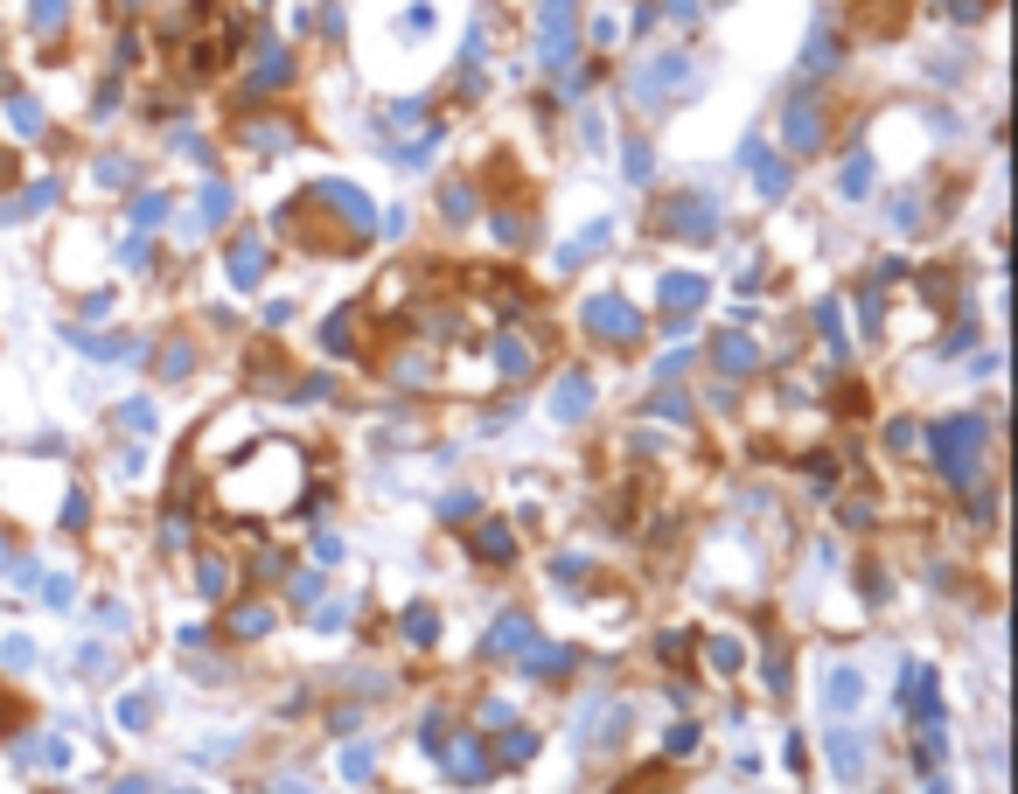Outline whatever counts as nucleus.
Instances as JSON below:
<instances>
[{"mask_svg":"<svg viewBox=\"0 0 1018 794\" xmlns=\"http://www.w3.org/2000/svg\"><path fill=\"white\" fill-rule=\"evenodd\" d=\"M928 446H935V460H941V475H949V481H976V446H984V425H976V419H941L928 432Z\"/></svg>","mask_w":1018,"mask_h":794,"instance_id":"obj_1","label":"nucleus"},{"mask_svg":"<svg viewBox=\"0 0 1018 794\" xmlns=\"http://www.w3.org/2000/svg\"><path fill=\"white\" fill-rule=\"evenodd\" d=\"M579 320H587V335H600V342H614V349L643 342V314H635L621 293H593L587 307H579Z\"/></svg>","mask_w":1018,"mask_h":794,"instance_id":"obj_2","label":"nucleus"},{"mask_svg":"<svg viewBox=\"0 0 1018 794\" xmlns=\"http://www.w3.org/2000/svg\"><path fill=\"white\" fill-rule=\"evenodd\" d=\"M676 84H691V56H649V70H635V78H628L635 98H670Z\"/></svg>","mask_w":1018,"mask_h":794,"instance_id":"obj_3","label":"nucleus"},{"mask_svg":"<svg viewBox=\"0 0 1018 794\" xmlns=\"http://www.w3.org/2000/svg\"><path fill=\"white\" fill-rule=\"evenodd\" d=\"M670 237H719V202L712 196L670 202Z\"/></svg>","mask_w":1018,"mask_h":794,"instance_id":"obj_4","label":"nucleus"},{"mask_svg":"<svg viewBox=\"0 0 1018 794\" xmlns=\"http://www.w3.org/2000/svg\"><path fill=\"white\" fill-rule=\"evenodd\" d=\"M900 704H914L921 717H928V732L941 725V697H935V676H928V669H907V676H900Z\"/></svg>","mask_w":1018,"mask_h":794,"instance_id":"obj_5","label":"nucleus"},{"mask_svg":"<svg viewBox=\"0 0 1018 794\" xmlns=\"http://www.w3.org/2000/svg\"><path fill=\"white\" fill-rule=\"evenodd\" d=\"M531 641H537V628H531V620H523V614H502L496 628H488V641H482V649H488V655H509V649H531Z\"/></svg>","mask_w":1018,"mask_h":794,"instance_id":"obj_6","label":"nucleus"},{"mask_svg":"<svg viewBox=\"0 0 1018 794\" xmlns=\"http://www.w3.org/2000/svg\"><path fill=\"white\" fill-rule=\"evenodd\" d=\"M565 28H572V0H544V56L565 70Z\"/></svg>","mask_w":1018,"mask_h":794,"instance_id":"obj_7","label":"nucleus"},{"mask_svg":"<svg viewBox=\"0 0 1018 794\" xmlns=\"http://www.w3.org/2000/svg\"><path fill=\"white\" fill-rule=\"evenodd\" d=\"M231 279H238V287H258V279H266V244H258V237L231 244Z\"/></svg>","mask_w":1018,"mask_h":794,"instance_id":"obj_8","label":"nucleus"},{"mask_svg":"<svg viewBox=\"0 0 1018 794\" xmlns=\"http://www.w3.org/2000/svg\"><path fill=\"white\" fill-rule=\"evenodd\" d=\"M287 78H293L287 49H279V43H266V56H258V70H252V78H244V91H252V98H258V91H273V84H287Z\"/></svg>","mask_w":1018,"mask_h":794,"instance_id":"obj_9","label":"nucleus"},{"mask_svg":"<svg viewBox=\"0 0 1018 794\" xmlns=\"http://www.w3.org/2000/svg\"><path fill=\"white\" fill-rule=\"evenodd\" d=\"M817 140H823V119H817V105H809V98H796V105H788V147H796V154H809Z\"/></svg>","mask_w":1018,"mask_h":794,"instance_id":"obj_10","label":"nucleus"},{"mask_svg":"<svg viewBox=\"0 0 1018 794\" xmlns=\"http://www.w3.org/2000/svg\"><path fill=\"white\" fill-rule=\"evenodd\" d=\"M587 405H593V384H587V376H579V370L558 376V397H552L558 419H587Z\"/></svg>","mask_w":1018,"mask_h":794,"instance_id":"obj_11","label":"nucleus"},{"mask_svg":"<svg viewBox=\"0 0 1018 794\" xmlns=\"http://www.w3.org/2000/svg\"><path fill=\"white\" fill-rule=\"evenodd\" d=\"M70 342H78L84 355H99V363H119V355L134 363V355H140V342H134V335H70Z\"/></svg>","mask_w":1018,"mask_h":794,"instance_id":"obj_12","label":"nucleus"},{"mask_svg":"<svg viewBox=\"0 0 1018 794\" xmlns=\"http://www.w3.org/2000/svg\"><path fill=\"white\" fill-rule=\"evenodd\" d=\"M447 767H454V781H467V787H482V781H488V752H482L475 739H461L454 752H447Z\"/></svg>","mask_w":1018,"mask_h":794,"instance_id":"obj_13","label":"nucleus"},{"mask_svg":"<svg viewBox=\"0 0 1018 794\" xmlns=\"http://www.w3.org/2000/svg\"><path fill=\"white\" fill-rule=\"evenodd\" d=\"M322 196H328V202H335V210H343L349 223H363V231H370V223H377V210H370L363 196H356V188H343V182H322Z\"/></svg>","mask_w":1018,"mask_h":794,"instance_id":"obj_14","label":"nucleus"},{"mask_svg":"<svg viewBox=\"0 0 1018 794\" xmlns=\"http://www.w3.org/2000/svg\"><path fill=\"white\" fill-rule=\"evenodd\" d=\"M697 300H705V279H697V272H670L663 279V307H684L691 314Z\"/></svg>","mask_w":1018,"mask_h":794,"instance_id":"obj_15","label":"nucleus"},{"mask_svg":"<svg viewBox=\"0 0 1018 794\" xmlns=\"http://www.w3.org/2000/svg\"><path fill=\"white\" fill-rule=\"evenodd\" d=\"M802 70H809V78L837 70V35H831V28H817V35H809V49H802Z\"/></svg>","mask_w":1018,"mask_h":794,"instance_id":"obj_16","label":"nucleus"},{"mask_svg":"<svg viewBox=\"0 0 1018 794\" xmlns=\"http://www.w3.org/2000/svg\"><path fill=\"white\" fill-rule=\"evenodd\" d=\"M823 697H831V711H858L865 676H858V669H831V690H823Z\"/></svg>","mask_w":1018,"mask_h":794,"instance_id":"obj_17","label":"nucleus"},{"mask_svg":"<svg viewBox=\"0 0 1018 794\" xmlns=\"http://www.w3.org/2000/svg\"><path fill=\"white\" fill-rule=\"evenodd\" d=\"M49 196H56V182H35L28 196H14V202H8V210H0V217H8V223H28L35 210H49Z\"/></svg>","mask_w":1018,"mask_h":794,"instance_id":"obj_18","label":"nucleus"},{"mask_svg":"<svg viewBox=\"0 0 1018 794\" xmlns=\"http://www.w3.org/2000/svg\"><path fill=\"white\" fill-rule=\"evenodd\" d=\"M753 363H761V349L747 335H719V370H753Z\"/></svg>","mask_w":1018,"mask_h":794,"instance_id":"obj_19","label":"nucleus"},{"mask_svg":"<svg viewBox=\"0 0 1018 794\" xmlns=\"http://www.w3.org/2000/svg\"><path fill=\"white\" fill-rule=\"evenodd\" d=\"M831 767H837V781H852V773L865 767V752H858L852 732H831Z\"/></svg>","mask_w":1018,"mask_h":794,"instance_id":"obj_20","label":"nucleus"},{"mask_svg":"<svg viewBox=\"0 0 1018 794\" xmlns=\"http://www.w3.org/2000/svg\"><path fill=\"white\" fill-rule=\"evenodd\" d=\"M475 551H482V558H509V551H517V529H509V523H482Z\"/></svg>","mask_w":1018,"mask_h":794,"instance_id":"obj_21","label":"nucleus"},{"mask_svg":"<svg viewBox=\"0 0 1018 794\" xmlns=\"http://www.w3.org/2000/svg\"><path fill=\"white\" fill-rule=\"evenodd\" d=\"M28 22L43 28V35H49V28H63V22H70V0H28Z\"/></svg>","mask_w":1018,"mask_h":794,"instance_id":"obj_22","label":"nucleus"},{"mask_svg":"<svg viewBox=\"0 0 1018 794\" xmlns=\"http://www.w3.org/2000/svg\"><path fill=\"white\" fill-rule=\"evenodd\" d=\"M600 244H608V223H593V231L579 237V244H565V252H558V265H587V258L600 252Z\"/></svg>","mask_w":1018,"mask_h":794,"instance_id":"obj_23","label":"nucleus"},{"mask_svg":"<svg viewBox=\"0 0 1018 794\" xmlns=\"http://www.w3.org/2000/svg\"><path fill=\"white\" fill-rule=\"evenodd\" d=\"M837 188H844V196H865V188H872V161L852 154V161H844V175H837Z\"/></svg>","mask_w":1018,"mask_h":794,"instance_id":"obj_24","label":"nucleus"},{"mask_svg":"<svg viewBox=\"0 0 1018 794\" xmlns=\"http://www.w3.org/2000/svg\"><path fill=\"white\" fill-rule=\"evenodd\" d=\"M753 175H761V196H782V188H788V167L767 161V154H753Z\"/></svg>","mask_w":1018,"mask_h":794,"instance_id":"obj_25","label":"nucleus"},{"mask_svg":"<svg viewBox=\"0 0 1018 794\" xmlns=\"http://www.w3.org/2000/svg\"><path fill=\"white\" fill-rule=\"evenodd\" d=\"M8 126L22 132V140H35V132H43V112H35L28 98H14V105H8Z\"/></svg>","mask_w":1018,"mask_h":794,"instance_id":"obj_26","label":"nucleus"},{"mask_svg":"<svg viewBox=\"0 0 1018 794\" xmlns=\"http://www.w3.org/2000/svg\"><path fill=\"white\" fill-rule=\"evenodd\" d=\"M223 217H231V188L210 182V188H203V223H223Z\"/></svg>","mask_w":1018,"mask_h":794,"instance_id":"obj_27","label":"nucleus"},{"mask_svg":"<svg viewBox=\"0 0 1018 794\" xmlns=\"http://www.w3.org/2000/svg\"><path fill=\"white\" fill-rule=\"evenodd\" d=\"M531 752H537V732H523V725L502 732V760H531Z\"/></svg>","mask_w":1018,"mask_h":794,"instance_id":"obj_28","label":"nucleus"},{"mask_svg":"<svg viewBox=\"0 0 1018 794\" xmlns=\"http://www.w3.org/2000/svg\"><path fill=\"white\" fill-rule=\"evenodd\" d=\"M552 669H572V649H537L531 655V676H552Z\"/></svg>","mask_w":1018,"mask_h":794,"instance_id":"obj_29","label":"nucleus"},{"mask_svg":"<svg viewBox=\"0 0 1018 794\" xmlns=\"http://www.w3.org/2000/svg\"><path fill=\"white\" fill-rule=\"evenodd\" d=\"M370 767H377L370 746H349V752H343V773H349V781H370Z\"/></svg>","mask_w":1018,"mask_h":794,"instance_id":"obj_30","label":"nucleus"},{"mask_svg":"<svg viewBox=\"0 0 1018 794\" xmlns=\"http://www.w3.org/2000/svg\"><path fill=\"white\" fill-rule=\"evenodd\" d=\"M496 363H502V370H517V376H523V370H531V349H523V342H517V335H509V342L496 349Z\"/></svg>","mask_w":1018,"mask_h":794,"instance_id":"obj_31","label":"nucleus"},{"mask_svg":"<svg viewBox=\"0 0 1018 794\" xmlns=\"http://www.w3.org/2000/svg\"><path fill=\"white\" fill-rule=\"evenodd\" d=\"M440 202H447V217H454V223H461V217H475V188H447Z\"/></svg>","mask_w":1018,"mask_h":794,"instance_id":"obj_32","label":"nucleus"},{"mask_svg":"<svg viewBox=\"0 0 1018 794\" xmlns=\"http://www.w3.org/2000/svg\"><path fill=\"white\" fill-rule=\"evenodd\" d=\"M161 217H167V196H140V202H134V223H140V231H147V223H161Z\"/></svg>","mask_w":1018,"mask_h":794,"instance_id":"obj_33","label":"nucleus"},{"mask_svg":"<svg viewBox=\"0 0 1018 794\" xmlns=\"http://www.w3.org/2000/svg\"><path fill=\"white\" fill-rule=\"evenodd\" d=\"M231 628H238V634H266V628H273V614H266V607H244Z\"/></svg>","mask_w":1018,"mask_h":794,"instance_id":"obj_34","label":"nucleus"},{"mask_svg":"<svg viewBox=\"0 0 1018 794\" xmlns=\"http://www.w3.org/2000/svg\"><path fill=\"white\" fill-rule=\"evenodd\" d=\"M440 516H447V523H467V516H475V495H447Z\"/></svg>","mask_w":1018,"mask_h":794,"instance_id":"obj_35","label":"nucleus"},{"mask_svg":"<svg viewBox=\"0 0 1018 794\" xmlns=\"http://www.w3.org/2000/svg\"><path fill=\"white\" fill-rule=\"evenodd\" d=\"M203 593H223V558H203V572H196Z\"/></svg>","mask_w":1018,"mask_h":794,"instance_id":"obj_36","label":"nucleus"},{"mask_svg":"<svg viewBox=\"0 0 1018 794\" xmlns=\"http://www.w3.org/2000/svg\"><path fill=\"white\" fill-rule=\"evenodd\" d=\"M628 182H649V147H643V140L628 147Z\"/></svg>","mask_w":1018,"mask_h":794,"instance_id":"obj_37","label":"nucleus"},{"mask_svg":"<svg viewBox=\"0 0 1018 794\" xmlns=\"http://www.w3.org/2000/svg\"><path fill=\"white\" fill-rule=\"evenodd\" d=\"M147 711H154L147 697H126V704H119V725H147Z\"/></svg>","mask_w":1018,"mask_h":794,"instance_id":"obj_38","label":"nucleus"},{"mask_svg":"<svg viewBox=\"0 0 1018 794\" xmlns=\"http://www.w3.org/2000/svg\"><path fill=\"white\" fill-rule=\"evenodd\" d=\"M405 620H412V641H432V607H412Z\"/></svg>","mask_w":1018,"mask_h":794,"instance_id":"obj_39","label":"nucleus"},{"mask_svg":"<svg viewBox=\"0 0 1018 794\" xmlns=\"http://www.w3.org/2000/svg\"><path fill=\"white\" fill-rule=\"evenodd\" d=\"M78 523H84V495L70 488V495H63V529H78Z\"/></svg>","mask_w":1018,"mask_h":794,"instance_id":"obj_40","label":"nucleus"},{"mask_svg":"<svg viewBox=\"0 0 1018 794\" xmlns=\"http://www.w3.org/2000/svg\"><path fill=\"white\" fill-rule=\"evenodd\" d=\"M670 14L676 22H697V0H670Z\"/></svg>","mask_w":1018,"mask_h":794,"instance_id":"obj_41","label":"nucleus"},{"mask_svg":"<svg viewBox=\"0 0 1018 794\" xmlns=\"http://www.w3.org/2000/svg\"><path fill=\"white\" fill-rule=\"evenodd\" d=\"M8 564H14V544H8V537H0V572H8Z\"/></svg>","mask_w":1018,"mask_h":794,"instance_id":"obj_42","label":"nucleus"},{"mask_svg":"<svg viewBox=\"0 0 1018 794\" xmlns=\"http://www.w3.org/2000/svg\"><path fill=\"white\" fill-rule=\"evenodd\" d=\"M273 794H308V787H300V781H279V787H273Z\"/></svg>","mask_w":1018,"mask_h":794,"instance_id":"obj_43","label":"nucleus"}]
</instances>
